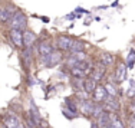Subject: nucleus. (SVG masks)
Listing matches in <instances>:
<instances>
[{
    "instance_id": "0eeeda50",
    "label": "nucleus",
    "mask_w": 135,
    "mask_h": 128,
    "mask_svg": "<svg viewBox=\"0 0 135 128\" xmlns=\"http://www.w3.org/2000/svg\"><path fill=\"white\" fill-rule=\"evenodd\" d=\"M78 105H79L78 108L81 110V112L83 115H86V117H92V111H94L95 104L92 101H89V98H88V99H79Z\"/></svg>"
},
{
    "instance_id": "f257e3e1",
    "label": "nucleus",
    "mask_w": 135,
    "mask_h": 128,
    "mask_svg": "<svg viewBox=\"0 0 135 128\" xmlns=\"http://www.w3.org/2000/svg\"><path fill=\"white\" fill-rule=\"evenodd\" d=\"M9 27L10 29H17V30H26L27 29V16L22 10H17L16 13L10 17L9 20Z\"/></svg>"
},
{
    "instance_id": "ddd939ff",
    "label": "nucleus",
    "mask_w": 135,
    "mask_h": 128,
    "mask_svg": "<svg viewBox=\"0 0 135 128\" xmlns=\"http://www.w3.org/2000/svg\"><path fill=\"white\" fill-rule=\"evenodd\" d=\"M4 124H6V127H7V128H20L22 125H23V124H22V121L19 120L16 115H13V114H9L7 115Z\"/></svg>"
},
{
    "instance_id": "412c9836",
    "label": "nucleus",
    "mask_w": 135,
    "mask_h": 128,
    "mask_svg": "<svg viewBox=\"0 0 135 128\" xmlns=\"http://www.w3.org/2000/svg\"><path fill=\"white\" fill-rule=\"evenodd\" d=\"M85 49V43L81 42V40H73L72 46H70V52H79V50Z\"/></svg>"
},
{
    "instance_id": "f03ea898",
    "label": "nucleus",
    "mask_w": 135,
    "mask_h": 128,
    "mask_svg": "<svg viewBox=\"0 0 135 128\" xmlns=\"http://www.w3.org/2000/svg\"><path fill=\"white\" fill-rule=\"evenodd\" d=\"M42 60L45 62V65H46L47 68H53V66L59 65V63L63 60V55H62L60 50H52L49 55L42 56Z\"/></svg>"
},
{
    "instance_id": "7ed1b4c3",
    "label": "nucleus",
    "mask_w": 135,
    "mask_h": 128,
    "mask_svg": "<svg viewBox=\"0 0 135 128\" xmlns=\"http://www.w3.org/2000/svg\"><path fill=\"white\" fill-rule=\"evenodd\" d=\"M102 107H104L105 111H108V112H118L119 111V101L117 99V97H111V95H108L107 98H105V101L102 102Z\"/></svg>"
},
{
    "instance_id": "9b49d317",
    "label": "nucleus",
    "mask_w": 135,
    "mask_h": 128,
    "mask_svg": "<svg viewBox=\"0 0 135 128\" xmlns=\"http://www.w3.org/2000/svg\"><path fill=\"white\" fill-rule=\"evenodd\" d=\"M53 49V46H52V43H49V42H46V40H42V42L37 43V52H39V55L40 56H46V55H49Z\"/></svg>"
},
{
    "instance_id": "423d86ee",
    "label": "nucleus",
    "mask_w": 135,
    "mask_h": 128,
    "mask_svg": "<svg viewBox=\"0 0 135 128\" xmlns=\"http://www.w3.org/2000/svg\"><path fill=\"white\" fill-rule=\"evenodd\" d=\"M17 9L15 6H4V7H0V23H9L10 17L13 16Z\"/></svg>"
},
{
    "instance_id": "a211bd4d",
    "label": "nucleus",
    "mask_w": 135,
    "mask_h": 128,
    "mask_svg": "<svg viewBox=\"0 0 135 128\" xmlns=\"http://www.w3.org/2000/svg\"><path fill=\"white\" fill-rule=\"evenodd\" d=\"M30 117L33 118V121L36 124H39L40 121H42L40 114H39V111H37V108H36V105H35L33 101H30Z\"/></svg>"
},
{
    "instance_id": "2eb2a0df",
    "label": "nucleus",
    "mask_w": 135,
    "mask_h": 128,
    "mask_svg": "<svg viewBox=\"0 0 135 128\" xmlns=\"http://www.w3.org/2000/svg\"><path fill=\"white\" fill-rule=\"evenodd\" d=\"M96 85H98V82H96L94 78H91V76H89V78L85 79V84H83V91H86L89 95H91V94H94Z\"/></svg>"
},
{
    "instance_id": "20e7f679",
    "label": "nucleus",
    "mask_w": 135,
    "mask_h": 128,
    "mask_svg": "<svg viewBox=\"0 0 135 128\" xmlns=\"http://www.w3.org/2000/svg\"><path fill=\"white\" fill-rule=\"evenodd\" d=\"M9 37H10L12 43L15 45L16 48L19 49H23L25 45H23V32L17 30V29H9Z\"/></svg>"
},
{
    "instance_id": "6ab92c4d",
    "label": "nucleus",
    "mask_w": 135,
    "mask_h": 128,
    "mask_svg": "<svg viewBox=\"0 0 135 128\" xmlns=\"http://www.w3.org/2000/svg\"><path fill=\"white\" fill-rule=\"evenodd\" d=\"M83 84H85V79L83 78H73L72 79V86L75 91H83Z\"/></svg>"
},
{
    "instance_id": "39448f33",
    "label": "nucleus",
    "mask_w": 135,
    "mask_h": 128,
    "mask_svg": "<svg viewBox=\"0 0 135 128\" xmlns=\"http://www.w3.org/2000/svg\"><path fill=\"white\" fill-rule=\"evenodd\" d=\"M73 39L69 37L68 35H59L56 37V46L59 48V50L62 52H70V46H72Z\"/></svg>"
},
{
    "instance_id": "f3484780",
    "label": "nucleus",
    "mask_w": 135,
    "mask_h": 128,
    "mask_svg": "<svg viewBox=\"0 0 135 128\" xmlns=\"http://www.w3.org/2000/svg\"><path fill=\"white\" fill-rule=\"evenodd\" d=\"M65 105L68 107V111H69V112L78 115V111H79V108H78V101H73L72 98H66V99H65Z\"/></svg>"
},
{
    "instance_id": "dca6fc26",
    "label": "nucleus",
    "mask_w": 135,
    "mask_h": 128,
    "mask_svg": "<svg viewBox=\"0 0 135 128\" xmlns=\"http://www.w3.org/2000/svg\"><path fill=\"white\" fill-rule=\"evenodd\" d=\"M99 62L104 63V65L107 66V68H109V66L114 65V62H115V56H114V55H111V53H101V55H99Z\"/></svg>"
},
{
    "instance_id": "aec40b11",
    "label": "nucleus",
    "mask_w": 135,
    "mask_h": 128,
    "mask_svg": "<svg viewBox=\"0 0 135 128\" xmlns=\"http://www.w3.org/2000/svg\"><path fill=\"white\" fill-rule=\"evenodd\" d=\"M105 89H107L108 95H111V97H117L118 95V88H117V85H114V82L105 84Z\"/></svg>"
},
{
    "instance_id": "1a4fd4ad",
    "label": "nucleus",
    "mask_w": 135,
    "mask_h": 128,
    "mask_svg": "<svg viewBox=\"0 0 135 128\" xmlns=\"http://www.w3.org/2000/svg\"><path fill=\"white\" fill-rule=\"evenodd\" d=\"M36 39H37V36L33 30H30V29L23 30V45H25V48H32L36 43Z\"/></svg>"
},
{
    "instance_id": "4be33fe9",
    "label": "nucleus",
    "mask_w": 135,
    "mask_h": 128,
    "mask_svg": "<svg viewBox=\"0 0 135 128\" xmlns=\"http://www.w3.org/2000/svg\"><path fill=\"white\" fill-rule=\"evenodd\" d=\"M135 63V50H131V56L128 58V68H132Z\"/></svg>"
},
{
    "instance_id": "4468645a",
    "label": "nucleus",
    "mask_w": 135,
    "mask_h": 128,
    "mask_svg": "<svg viewBox=\"0 0 135 128\" xmlns=\"http://www.w3.org/2000/svg\"><path fill=\"white\" fill-rule=\"evenodd\" d=\"M96 124L99 128H108L109 127V112L108 111H102V114L96 118Z\"/></svg>"
},
{
    "instance_id": "f8f14e48",
    "label": "nucleus",
    "mask_w": 135,
    "mask_h": 128,
    "mask_svg": "<svg viewBox=\"0 0 135 128\" xmlns=\"http://www.w3.org/2000/svg\"><path fill=\"white\" fill-rule=\"evenodd\" d=\"M109 128H125L124 122L117 112H109Z\"/></svg>"
},
{
    "instance_id": "5701e85b",
    "label": "nucleus",
    "mask_w": 135,
    "mask_h": 128,
    "mask_svg": "<svg viewBox=\"0 0 135 128\" xmlns=\"http://www.w3.org/2000/svg\"><path fill=\"white\" fill-rule=\"evenodd\" d=\"M131 128H135V115H134V117H132V120H131Z\"/></svg>"
},
{
    "instance_id": "9d476101",
    "label": "nucleus",
    "mask_w": 135,
    "mask_h": 128,
    "mask_svg": "<svg viewBox=\"0 0 135 128\" xmlns=\"http://www.w3.org/2000/svg\"><path fill=\"white\" fill-rule=\"evenodd\" d=\"M94 99L95 102H99V104H102V102L105 101V98L108 97V92L107 89H105V85H96L95 91H94Z\"/></svg>"
},
{
    "instance_id": "6e6552de",
    "label": "nucleus",
    "mask_w": 135,
    "mask_h": 128,
    "mask_svg": "<svg viewBox=\"0 0 135 128\" xmlns=\"http://www.w3.org/2000/svg\"><path fill=\"white\" fill-rule=\"evenodd\" d=\"M125 79H127V65L125 63H119L114 72V82L115 84H121Z\"/></svg>"
}]
</instances>
